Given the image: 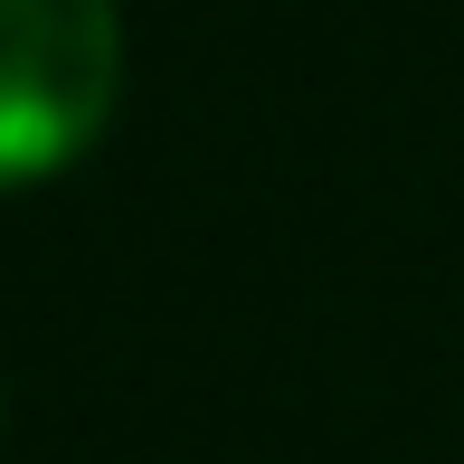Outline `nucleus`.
<instances>
[{"label":"nucleus","instance_id":"obj_1","mask_svg":"<svg viewBox=\"0 0 464 464\" xmlns=\"http://www.w3.org/2000/svg\"><path fill=\"white\" fill-rule=\"evenodd\" d=\"M123 86L114 0H0V189L48 180L104 133Z\"/></svg>","mask_w":464,"mask_h":464}]
</instances>
